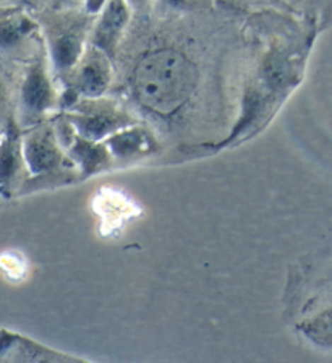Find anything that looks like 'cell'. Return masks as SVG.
Wrapping results in <instances>:
<instances>
[{
  "instance_id": "52a82bcc",
  "label": "cell",
  "mask_w": 332,
  "mask_h": 363,
  "mask_svg": "<svg viewBox=\"0 0 332 363\" xmlns=\"http://www.w3.org/2000/svg\"><path fill=\"white\" fill-rule=\"evenodd\" d=\"M149 145L143 133L138 132H128V133H119L114 136L110 141L112 150L115 151L117 156H128L132 152H137Z\"/></svg>"
},
{
  "instance_id": "277c9868",
  "label": "cell",
  "mask_w": 332,
  "mask_h": 363,
  "mask_svg": "<svg viewBox=\"0 0 332 363\" xmlns=\"http://www.w3.org/2000/svg\"><path fill=\"white\" fill-rule=\"evenodd\" d=\"M18 169V150L12 138L0 143V190H7Z\"/></svg>"
},
{
  "instance_id": "9c48e42d",
  "label": "cell",
  "mask_w": 332,
  "mask_h": 363,
  "mask_svg": "<svg viewBox=\"0 0 332 363\" xmlns=\"http://www.w3.org/2000/svg\"><path fill=\"white\" fill-rule=\"evenodd\" d=\"M119 118H114L112 116H105V113H96V116L88 117L86 121L81 123V128L84 133L91 136H101L104 135L107 130L114 128Z\"/></svg>"
},
{
  "instance_id": "5b68a950",
  "label": "cell",
  "mask_w": 332,
  "mask_h": 363,
  "mask_svg": "<svg viewBox=\"0 0 332 363\" xmlns=\"http://www.w3.org/2000/svg\"><path fill=\"white\" fill-rule=\"evenodd\" d=\"M107 84V70L99 60H91L83 68L80 86L89 94H98Z\"/></svg>"
},
{
  "instance_id": "6da1fadb",
  "label": "cell",
  "mask_w": 332,
  "mask_h": 363,
  "mask_svg": "<svg viewBox=\"0 0 332 363\" xmlns=\"http://www.w3.org/2000/svg\"><path fill=\"white\" fill-rule=\"evenodd\" d=\"M196 67L173 49H161L138 62L132 75L138 101L161 113L176 111L193 91Z\"/></svg>"
},
{
  "instance_id": "8fae6325",
  "label": "cell",
  "mask_w": 332,
  "mask_h": 363,
  "mask_svg": "<svg viewBox=\"0 0 332 363\" xmlns=\"http://www.w3.org/2000/svg\"><path fill=\"white\" fill-rule=\"evenodd\" d=\"M76 155L80 156L81 161L84 162V167H88L89 170L94 169L96 166H101V162H103V155H101V151L98 147H93L89 145H84V143H78L76 146Z\"/></svg>"
},
{
  "instance_id": "8992f818",
  "label": "cell",
  "mask_w": 332,
  "mask_h": 363,
  "mask_svg": "<svg viewBox=\"0 0 332 363\" xmlns=\"http://www.w3.org/2000/svg\"><path fill=\"white\" fill-rule=\"evenodd\" d=\"M78 52H80V41L75 34H65L54 45L55 62L62 68H69L75 62Z\"/></svg>"
},
{
  "instance_id": "4fadbf2b",
  "label": "cell",
  "mask_w": 332,
  "mask_h": 363,
  "mask_svg": "<svg viewBox=\"0 0 332 363\" xmlns=\"http://www.w3.org/2000/svg\"><path fill=\"white\" fill-rule=\"evenodd\" d=\"M4 101H5V89H4V83H2V79H0V109H2Z\"/></svg>"
},
{
  "instance_id": "7c38bea8",
  "label": "cell",
  "mask_w": 332,
  "mask_h": 363,
  "mask_svg": "<svg viewBox=\"0 0 332 363\" xmlns=\"http://www.w3.org/2000/svg\"><path fill=\"white\" fill-rule=\"evenodd\" d=\"M0 268H2L8 276L12 277H20L25 271L23 259L16 257L13 253H5L0 257Z\"/></svg>"
},
{
  "instance_id": "3957f363",
  "label": "cell",
  "mask_w": 332,
  "mask_h": 363,
  "mask_svg": "<svg viewBox=\"0 0 332 363\" xmlns=\"http://www.w3.org/2000/svg\"><path fill=\"white\" fill-rule=\"evenodd\" d=\"M50 99V88L44 70L41 67H35L26 77L23 84V102L26 109L39 112L46 109Z\"/></svg>"
},
{
  "instance_id": "7a4b0ae2",
  "label": "cell",
  "mask_w": 332,
  "mask_h": 363,
  "mask_svg": "<svg viewBox=\"0 0 332 363\" xmlns=\"http://www.w3.org/2000/svg\"><path fill=\"white\" fill-rule=\"evenodd\" d=\"M26 161L30 162L33 172H42L59 161L57 150L49 135H36L26 141Z\"/></svg>"
},
{
  "instance_id": "30bf717a",
  "label": "cell",
  "mask_w": 332,
  "mask_h": 363,
  "mask_svg": "<svg viewBox=\"0 0 332 363\" xmlns=\"http://www.w3.org/2000/svg\"><path fill=\"white\" fill-rule=\"evenodd\" d=\"M21 36H23L21 23H16L12 20L0 21V48H12V45L20 41Z\"/></svg>"
},
{
  "instance_id": "ba28073f",
  "label": "cell",
  "mask_w": 332,
  "mask_h": 363,
  "mask_svg": "<svg viewBox=\"0 0 332 363\" xmlns=\"http://www.w3.org/2000/svg\"><path fill=\"white\" fill-rule=\"evenodd\" d=\"M123 15H125V10H123L120 4L112 5L109 11L105 13V18L98 31V39H99L98 43H101L103 45H109L112 43L114 34L119 31V26L122 25Z\"/></svg>"
}]
</instances>
